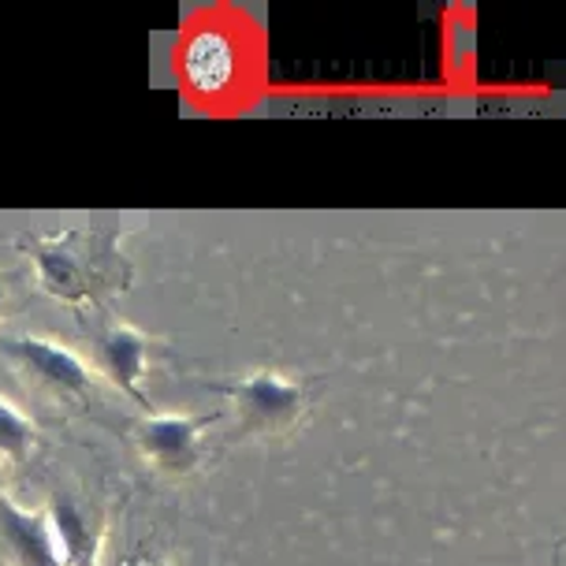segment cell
Masks as SVG:
<instances>
[{
	"label": "cell",
	"mask_w": 566,
	"mask_h": 566,
	"mask_svg": "<svg viewBox=\"0 0 566 566\" xmlns=\"http://www.w3.org/2000/svg\"><path fill=\"white\" fill-rule=\"evenodd\" d=\"M15 247L27 254L38 291L75 310H101L108 298L124 295L135 280V269L119 250V239L108 231H34V235H19Z\"/></svg>",
	"instance_id": "cell-1"
},
{
	"label": "cell",
	"mask_w": 566,
	"mask_h": 566,
	"mask_svg": "<svg viewBox=\"0 0 566 566\" xmlns=\"http://www.w3.org/2000/svg\"><path fill=\"white\" fill-rule=\"evenodd\" d=\"M0 358L23 377L27 388L49 402L86 407L101 388V377L71 343L49 332H0Z\"/></svg>",
	"instance_id": "cell-2"
},
{
	"label": "cell",
	"mask_w": 566,
	"mask_h": 566,
	"mask_svg": "<svg viewBox=\"0 0 566 566\" xmlns=\"http://www.w3.org/2000/svg\"><path fill=\"white\" fill-rule=\"evenodd\" d=\"M231 402V418L242 437H280L291 432L310 410V384L280 369H250L242 377L206 380Z\"/></svg>",
	"instance_id": "cell-3"
},
{
	"label": "cell",
	"mask_w": 566,
	"mask_h": 566,
	"mask_svg": "<svg viewBox=\"0 0 566 566\" xmlns=\"http://www.w3.org/2000/svg\"><path fill=\"white\" fill-rule=\"evenodd\" d=\"M220 413H187V410H146L130 432L146 467L160 478H190L206 467V437Z\"/></svg>",
	"instance_id": "cell-4"
},
{
	"label": "cell",
	"mask_w": 566,
	"mask_h": 566,
	"mask_svg": "<svg viewBox=\"0 0 566 566\" xmlns=\"http://www.w3.org/2000/svg\"><path fill=\"white\" fill-rule=\"evenodd\" d=\"M86 343H90V366H94L101 384L124 391L130 402L149 410L142 380H146L149 366H154L157 339L149 332H142L138 325H130V321L97 310V321L90 325Z\"/></svg>",
	"instance_id": "cell-5"
},
{
	"label": "cell",
	"mask_w": 566,
	"mask_h": 566,
	"mask_svg": "<svg viewBox=\"0 0 566 566\" xmlns=\"http://www.w3.org/2000/svg\"><path fill=\"white\" fill-rule=\"evenodd\" d=\"M45 525L64 566H101L108 537V511L78 489H53L45 500Z\"/></svg>",
	"instance_id": "cell-6"
},
{
	"label": "cell",
	"mask_w": 566,
	"mask_h": 566,
	"mask_svg": "<svg viewBox=\"0 0 566 566\" xmlns=\"http://www.w3.org/2000/svg\"><path fill=\"white\" fill-rule=\"evenodd\" d=\"M0 563L4 566H64L49 537L45 514L0 495Z\"/></svg>",
	"instance_id": "cell-7"
},
{
	"label": "cell",
	"mask_w": 566,
	"mask_h": 566,
	"mask_svg": "<svg viewBox=\"0 0 566 566\" xmlns=\"http://www.w3.org/2000/svg\"><path fill=\"white\" fill-rule=\"evenodd\" d=\"M235 71H239V53L224 30L201 27L187 38L184 78L190 83V90H198V94H220V90L231 86Z\"/></svg>",
	"instance_id": "cell-8"
},
{
	"label": "cell",
	"mask_w": 566,
	"mask_h": 566,
	"mask_svg": "<svg viewBox=\"0 0 566 566\" xmlns=\"http://www.w3.org/2000/svg\"><path fill=\"white\" fill-rule=\"evenodd\" d=\"M38 451V424L30 421L23 407L0 391V462L4 467H23Z\"/></svg>",
	"instance_id": "cell-9"
},
{
	"label": "cell",
	"mask_w": 566,
	"mask_h": 566,
	"mask_svg": "<svg viewBox=\"0 0 566 566\" xmlns=\"http://www.w3.org/2000/svg\"><path fill=\"white\" fill-rule=\"evenodd\" d=\"M8 310H12V287H8V280L0 276V321L8 317Z\"/></svg>",
	"instance_id": "cell-10"
},
{
	"label": "cell",
	"mask_w": 566,
	"mask_h": 566,
	"mask_svg": "<svg viewBox=\"0 0 566 566\" xmlns=\"http://www.w3.org/2000/svg\"><path fill=\"white\" fill-rule=\"evenodd\" d=\"M119 566H171L168 559H157V555H135V559H124Z\"/></svg>",
	"instance_id": "cell-11"
},
{
	"label": "cell",
	"mask_w": 566,
	"mask_h": 566,
	"mask_svg": "<svg viewBox=\"0 0 566 566\" xmlns=\"http://www.w3.org/2000/svg\"><path fill=\"white\" fill-rule=\"evenodd\" d=\"M0 495H8V467L0 462Z\"/></svg>",
	"instance_id": "cell-12"
}]
</instances>
